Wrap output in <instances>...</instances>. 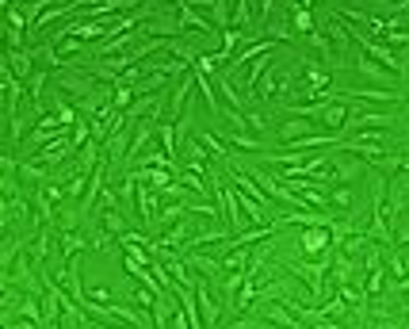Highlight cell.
<instances>
[{"mask_svg": "<svg viewBox=\"0 0 409 329\" xmlns=\"http://www.w3.org/2000/svg\"><path fill=\"white\" fill-rule=\"evenodd\" d=\"M321 115H325V123L333 127V131H341V127H344V119H348L341 103H337V108H325V111H321Z\"/></svg>", "mask_w": 409, "mask_h": 329, "instance_id": "cell-5", "label": "cell"}, {"mask_svg": "<svg viewBox=\"0 0 409 329\" xmlns=\"http://www.w3.org/2000/svg\"><path fill=\"white\" fill-rule=\"evenodd\" d=\"M329 226H306V233H302V249H306V253H321V249L329 245Z\"/></svg>", "mask_w": 409, "mask_h": 329, "instance_id": "cell-1", "label": "cell"}, {"mask_svg": "<svg viewBox=\"0 0 409 329\" xmlns=\"http://www.w3.org/2000/svg\"><path fill=\"white\" fill-rule=\"evenodd\" d=\"M199 288V302H203V314H207V325H219V307H214L211 291H207V283H195Z\"/></svg>", "mask_w": 409, "mask_h": 329, "instance_id": "cell-3", "label": "cell"}, {"mask_svg": "<svg viewBox=\"0 0 409 329\" xmlns=\"http://www.w3.org/2000/svg\"><path fill=\"white\" fill-rule=\"evenodd\" d=\"M103 226H108L111 233H126V219H119L115 207H108V214H103Z\"/></svg>", "mask_w": 409, "mask_h": 329, "instance_id": "cell-4", "label": "cell"}, {"mask_svg": "<svg viewBox=\"0 0 409 329\" xmlns=\"http://www.w3.org/2000/svg\"><path fill=\"white\" fill-rule=\"evenodd\" d=\"M333 203H337V207H341V211H344V207L352 203V192H348V188H341V192L333 195Z\"/></svg>", "mask_w": 409, "mask_h": 329, "instance_id": "cell-8", "label": "cell"}, {"mask_svg": "<svg viewBox=\"0 0 409 329\" xmlns=\"http://www.w3.org/2000/svg\"><path fill=\"white\" fill-rule=\"evenodd\" d=\"M387 272L394 276V280H402V276H405V261H402V257L390 253V257H387Z\"/></svg>", "mask_w": 409, "mask_h": 329, "instance_id": "cell-7", "label": "cell"}, {"mask_svg": "<svg viewBox=\"0 0 409 329\" xmlns=\"http://www.w3.org/2000/svg\"><path fill=\"white\" fill-rule=\"evenodd\" d=\"M150 138H153V119L145 115V119H142V127L134 131V142H130V150H126V161H134L138 153H142V146L150 142Z\"/></svg>", "mask_w": 409, "mask_h": 329, "instance_id": "cell-2", "label": "cell"}, {"mask_svg": "<svg viewBox=\"0 0 409 329\" xmlns=\"http://www.w3.org/2000/svg\"><path fill=\"white\" fill-rule=\"evenodd\" d=\"M306 81H310V84H325V81H329V73H325V69H321V65L306 62Z\"/></svg>", "mask_w": 409, "mask_h": 329, "instance_id": "cell-6", "label": "cell"}]
</instances>
